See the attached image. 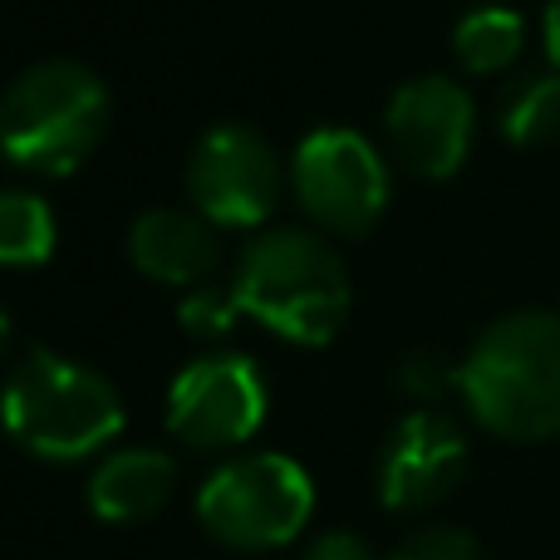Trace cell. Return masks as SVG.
<instances>
[{
    "mask_svg": "<svg viewBox=\"0 0 560 560\" xmlns=\"http://www.w3.org/2000/svg\"><path fill=\"white\" fill-rule=\"evenodd\" d=\"M467 413L506 443H546L560 433V315L516 310L477 335L457 364Z\"/></svg>",
    "mask_w": 560,
    "mask_h": 560,
    "instance_id": "6da1fadb",
    "label": "cell"
},
{
    "mask_svg": "<svg viewBox=\"0 0 560 560\" xmlns=\"http://www.w3.org/2000/svg\"><path fill=\"white\" fill-rule=\"evenodd\" d=\"M0 423L25 453L45 463H79L124 433V398L89 364L30 349L0 388Z\"/></svg>",
    "mask_w": 560,
    "mask_h": 560,
    "instance_id": "7a4b0ae2",
    "label": "cell"
},
{
    "mask_svg": "<svg viewBox=\"0 0 560 560\" xmlns=\"http://www.w3.org/2000/svg\"><path fill=\"white\" fill-rule=\"evenodd\" d=\"M108 128V89L79 59H39L0 94V153L39 177H69Z\"/></svg>",
    "mask_w": 560,
    "mask_h": 560,
    "instance_id": "3957f363",
    "label": "cell"
},
{
    "mask_svg": "<svg viewBox=\"0 0 560 560\" xmlns=\"http://www.w3.org/2000/svg\"><path fill=\"white\" fill-rule=\"evenodd\" d=\"M232 290L246 315L290 345H329L349 315L345 261L310 232L256 236L236 261Z\"/></svg>",
    "mask_w": 560,
    "mask_h": 560,
    "instance_id": "277c9868",
    "label": "cell"
},
{
    "mask_svg": "<svg viewBox=\"0 0 560 560\" xmlns=\"http://www.w3.org/2000/svg\"><path fill=\"white\" fill-rule=\"evenodd\" d=\"M315 512L310 472L285 453H246L217 467L197 492V522L232 551H276Z\"/></svg>",
    "mask_w": 560,
    "mask_h": 560,
    "instance_id": "5b68a950",
    "label": "cell"
},
{
    "mask_svg": "<svg viewBox=\"0 0 560 560\" xmlns=\"http://www.w3.org/2000/svg\"><path fill=\"white\" fill-rule=\"evenodd\" d=\"M290 187L335 236H364L388 207V167L354 128H315L290 158Z\"/></svg>",
    "mask_w": 560,
    "mask_h": 560,
    "instance_id": "8992f818",
    "label": "cell"
},
{
    "mask_svg": "<svg viewBox=\"0 0 560 560\" xmlns=\"http://www.w3.org/2000/svg\"><path fill=\"white\" fill-rule=\"evenodd\" d=\"M280 158L256 128L217 124L187 158V197L212 226H261L280 202Z\"/></svg>",
    "mask_w": 560,
    "mask_h": 560,
    "instance_id": "52a82bcc",
    "label": "cell"
},
{
    "mask_svg": "<svg viewBox=\"0 0 560 560\" xmlns=\"http://www.w3.org/2000/svg\"><path fill=\"white\" fill-rule=\"evenodd\" d=\"M266 423V378L246 354H202L167 388V433L187 447H236Z\"/></svg>",
    "mask_w": 560,
    "mask_h": 560,
    "instance_id": "ba28073f",
    "label": "cell"
},
{
    "mask_svg": "<svg viewBox=\"0 0 560 560\" xmlns=\"http://www.w3.org/2000/svg\"><path fill=\"white\" fill-rule=\"evenodd\" d=\"M472 124H477L472 94L443 74L408 79V84L388 98V114H384L394 158L408 173L433 177V183L453 177L457 167L467 163Z\"/></svg>",
    "mask_w": 560,
    "mask_h": 560,
    "instance_id": "9c48e42d",
    "label": "cell"
},
{
    "mask_svg": "<svg viewBox=\"0 0 560 560\" xmlns=\"http://www.w3.org/2000/svg\"><path fill=\"white\" fill-rule=\"evenodd\" d=\"M467 443L457 423L433 408H413L378 453V497L388 512H428L457 487Z\"/></svg>",
    "mask_w": 560,
    "mask_h": 560,
    "instance_id": "30bf717a",
    "label": "cell"
},
{
    "mask_svg": "<svg viewBox=\"0 0 560 560\" xmlns=\"http://www.w3.org/2000/svg\"><path fill=\"white\" fill-rule=\"evenodd\" d=\"M128 256L158 285L192 290V285H207V276L217 271L222 246H217V226L197 207L192 212L187 207H153L128 232Z\"/></svg>",
    "mask_w": 560,
    "mask_h": 560,
    "instance_id": "8fae6325",
    "label": "cell"
},
{
    "mask_svg": "<svg viewBox=\"0 0 560 560\" xmlns=\"http://www.w3.org/2000/svg\"><path fill=\"white\" fill-rule=\"evenodd\" d=\"M177 492V463L158 447H124L108 453L89 477V512L98 522H148L158 516Z\"/></svg>",
    "mask_w": 560,
    "mask_h": 560,
    "instance_id": "7c38bea8",
    "label": "cell"
},
{
    "mask_svg": "<svg viewBox=\"0 0 560 560\" xmlns=\"http://www.w3.org/2000/svg\"><path fill=\"white\" fill-rule=\"evenodd\" d=\"M522 45L526 20L512 5H477L453 30V55L463 59L467 74H502L522 59Z\"/></svg>",
    "mask_w": 560,
    "mask_h": 560,
    "instance_id": "4fadbf2b",
    "label": "cell"
},
{
    "mask_svg": "<svg viewBox=\"0 0 560 560\" xmlns=\"http://www.w3.org/2000/svg\"><path fill=\"white\" fill-rule=\"evenodd\" d=\"M502 138L516 148H541L560 133V69L551 74H526L497 104Z\"/></svg>",
    "mask_w": 560,
    "mask_h": 560,
    "instance_id": "5bb4252c",
    "label": "cell"
},
{
    "mask_svg": "<svg viewBox=\"0 0 560 560\" xmlns=\"http://www.w3.org/2000/svg\"><path fill=\"white\" fill-rule=\"evenodd\" d=\"M55 252V212L35 192H0V266L25 271Z\"/></svg>",
    "mask_w": 560,
    "mask_h": 560,
    "instance_id": "9a60e30c",
    "label": "cell"
},
{
    "mask_svg": "<svg viewBox=\"0 0 560 560\" xmlns=\"http://www.w3.org/2000/svg\"><path fill=\"white\" fill-rule=\"evenodd\" d=\"M242 315L246 310L232 285H192L177 300V319H183V329L197 339H226Z\"/></svg>",
    "mask_w": 560,
    "mask_h": 560,
    "instance_id": "2e32d148",
    "label": "cell"
},
{
    "mask_svg": "<svg viewBox=\"0 0 560 560\" xmlns=\"http://www.w3.org/2000/svg\"><path fill=\"white\" fill-rule=\"evenodd\" d=\"M388 560H482V551H477V541L463 526H423Z\"/></svg>",
    "mask_w": 560,
    "mask_h": 560,
    "instance_id": "e0dca14e",
    "label": "cell"
},
{
    "mask_svg": "<svg viewBox=\"0 0 560 560\" xmlns=\"http://www.w3.org/2000/svg\"><path fill=\"white\" fill-rule=\"evenodd\" d=\"M398 384H404L408 398H438L447 384H457V369H447L438 354H408L404 369H398Z\"/></svg>",
    "mask_w": 560,
    "mask_h": 560,
    "instance_id": "ac0fdd59",
    "label": "cell"
},
{
    "mask_svg": "<svg viewBox=\"0 0 560 560\" xmlns=\"http://www.w3.org/2000/svg\"><path fill=\"white\" fill-rule=\"evenodd\" d=\"M305 560H374V551H369L354 532H325L310 541Z\"/></svg>",
    "mask_w": 560,
    "mask_h": 560,
    "instance_id": "d6986e66",
    "label": "cell"
},
{
    "mask_svg": "<svg viewBox=\"0 0 560 560\" xmlns=\"http://www.w3.org/2000/svg\"><path fill=\"white\" fill-rule=\"evenodd\" d=\"M541 35H546V55H551V69H560V0H551V5H546Z\"/></svg>",
    "mask_w": 560,
    "mask_h": 560,
    "instance_id": "ffe728a7",
    "label": "cell"
},
{
    "mask_svg": "<svg viewBox=\"0 0 560 560\" xmlns=\"http://www.w3.org/2000/svg\"><path fill=\"white\" fill-rule=\"evenodd\" d=\"M5 345H10V319H5V310H0V354H5Z\"/></svg>",
    "mask_w": 560,
    "mask_h": 560,
    "instance_id": "44dd1931",
    "label": "cell"
}]
</instances>
